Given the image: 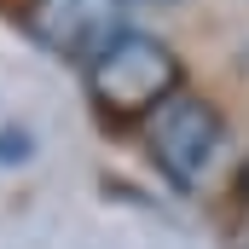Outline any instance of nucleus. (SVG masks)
I'll use <instances>...</instances> for the list:
<instances>
[{"instance_id":"nucleus-1","label":"nucleus","mask_w":249,"mask_h":249,"mask_svg":"<svg viewBox=\"0 0 249 249\" xmlns=\"http://www.w3.org/2000/svg\"><path fill=\"white\" fill-rule=\"evenodd\" d=\"M87 93H93V110L105 122L151 116L157 105H168L180 93V58H174L168 41L145 35V29H127L87 64Z\"/></svg>"},{"instance_id":"nucleus-2","label":"nucleus","mask_w":249,"mask_h":249,"mask_svg":"<svg viewBox=\"0 0 249 249\" xmlns=\"http://www.w3.org/2000/svg\"><path fill=\"white\" fill-rule=\"evenodd\" d=\"M220 145H226L220 110H214L209 99H191V93H174V99L157 105L151 122H145V151H151V162H157L180 191H191L209 168H214Z\"/></svg>"},{"instance_id":"nucleus-3","label":"nucleus","mask_w":249,"mask_h":249,"mask_svg":"<svg viewBox=\"0 0 249 249\" xmlns=\"http://www.w3.org/2000/svg\"><path fill=\"white\" fill-rule=\"evenodd\" d=\"M18 18L35 47L75 64H93L116 35H127V0H29Z\"/></svg>"},{"instance_id":"nucleus-4","label":"nucleus","mask_w":249,"mask_h":249,"mask_svg":"<svg viewBox=\"0 0 249 249\" xmlns=\"http://www.w3.org/2000/svg\"><path fill=\"white\" fill-rule=\"evenodd\" d=\"M244 249H249V226H244Z\"/></svg>"}]
</instances>
